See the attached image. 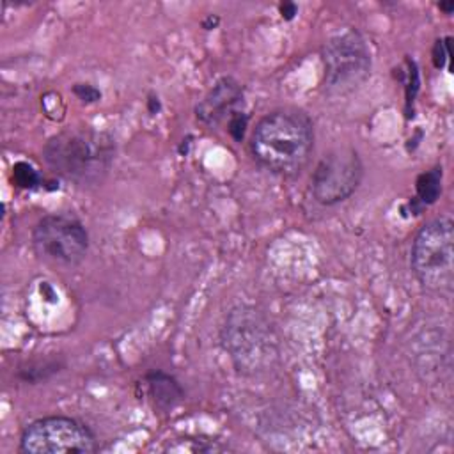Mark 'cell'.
I'll use <instances>...</instances> for the list:
<instances>
[{"label": "cell", "instance_id": "cell-1", "mask_svg": "<svg viewBox=\"0 0 454 454\" xmlns=\"http://www.w3.org/2000/svg\"><path fill=\"white\" fill-rule=\"evenodd\" d=\"M314 151L312 119L298 108H278L255 124L250 138L252 156L280 176L301 172Z\"/></svg>", "mask_w": 454, "mask_h": 454}, {"label": "cell", "instance_id": "cell-2", "mask_svg": "<svg viewBox=\"0 0 454 454\" xmlns=\"http://www.w3.org/2000/svg\"><path fill=\"white\" fill-rule=\"evenodd\" d=\"M114 154V138L92 128L62 131L43 147L46 165L62 179L82 188L103 183L112 167Z\"/></svg>", "mask_w": 454, "mask_h": 454}, {"label": "cell", "instance_id": "cell-3", "mask_svg": "<svg viewBox=\"0 0 454 454\" xmlns=\"http://www.w3.org/2000/svg\"><path fill=\"white\" fill-rule=\"evenodd\" d=\"M454 225L434 218L420 227L411 243L410 266L419 284L436 294H450L454 284Z\"/></svg>", "mask_w": 454, "mask_h": 454}, {"label": "cell", "instance_id": "cell-4", "mask_svg": "<svg viewBox=\"0 0 454 454\" xmlns=\"http://www.w3.org/2000/svg\"><path fill=\"white\" fill-rule=\"evenodd\" d=\"M323 85L328 94L342 96L358 89L371 73V51L358 30L332 35L321 48Z\"/></svg>", "mask_w": 454, "mask_h": 454}, {"label": "cell", "instance_id": "cell-5", "mask_svg": "<svg viewBox=\"0 0 454 454\" xmlns=\"http://www.w3.org/2000/svg\"><path fill=\"white\" fill-rule=\"evenodd\" d=\"M32 247L41 259L51 264L76 266L87 255L89 234L74 215L53 213L34 225Z\"/></svg>", "mask_w": 454, "mask_h": 454}, {"label": "cell", "instance_id": "cell-6", "mask_svg": "<svg viewBox=\"0 0 454 454\" xmlns=\"http://www.w3.org/2000/svg\"><path fill=\"white\" fill-rule=\"evenodd\" d=\"M98 449L94 433L80 420L51 415L30 422L20 438L25 454H69L94 452Z\"/></svg>", "mask_w": 454, "mask_h": 454}, {"label": "cell", "instance_id": "cell-7", "mask_svg": "<svg viewBox=\"0 0 454 454\" xmlns=\"http://www.w3.org/2000/svg\"><path fill=\"white\" fill-rule=\"evenodd\" d=\"M364 176L362 160L353 147H337L326 153L310 176L314 199L323 206H333L351 197Z\"/></svg>", "mask_w": 454, "mask_h": 454}, {"label": "cell", "instance_id": "cell-8", "mask_svg": "<svg viewBox=\"0 0 454 454\" xmlns=\"http://www.w3.org/2000/svg\"><path fill=\"white\" fill-rule=\"evenodd\" d=\"M243 99V87L232 76L220 78L209 92L197 103L195 115L207 126H216L236 112V105Z\"/></svg>", "mask_w": 454, "mask_h": 454}, {"label": "cell", "instance_id": "cell-9", "mask_svg": "<svg viewBox=\"0 0 454 454\" xmlns=\"http://www.w3.org/2000/svg\"><path fill=\"white\" fill-rule=\"evenodd\" d=\"M145 385L153 403L161 410L176 408L184 397V390L179 385V381L163 371L147 372Z\"/></svg>", "mask_w": 454, "mask_h": 454}, {"label": "cell", "instance_id": "cell-10", "mask_svg": "<svg viewBox=\"0 0 454 454\" xmlns=\"http://www.w3.org/2000/svg\"><path fill=\"white\" fill-rule=\"evenodd\" d=\"M442 167H434L417 177L415 188H417V199L424 204L429 206L436 202V199L442 193Z\"/></svg>", "mask_w": 454, "mask_h": 454}, {"label": "cell", "instance_id": "cell-11", "mask_svg": "<svg viewBox=\"0 0 454 454\" xmlns=\"http://www.w3.org/2000/svg\"><path fill=\"white\" fill-rule=\"evenodd\" d=\"M12 179L20 188H25V190H32V188H37L41 184L39 172L25 161H18L12 167Z\"/></svg>", "mask_w": 454, "mask_h": 454}, {"label": "cell", "instance_id": "cell-12", "mask_svg": "<svg viewBox=\"0 0 454 454\" xmlns=\"http://www.w3.org/2000/svg\"><path fill=\"white\" fill-rule=\"evenodd\" d=\"M247 122H248V115L236 110L231 117H229V122H227V129L229 133L232 135L234 140H241L243 138V133H245V128H247Z\"/></svg>", "mask_w": 454, "mask_h": 454}, {"label": "cell", "instance_id": "cell-13", "mask_svg": "<svg viewBox=\"0 0 454 454\" xmlns=\"http://www.w3.org/2000/svg\"><path fill=\"white\" fill-rule=\"evenodd\" d=\"M450 59V37L438 39L433 48V62L436 67H443L445 60Z\"/></svg>", "mask_w": 454, "mask_h": 454}, {"label": "cell", "instance_id": "cell-14", "mask_svg": "<svg viewBox=\"0 0 454 454\" xmlns=\"http://www.w3.org/2000/svg\"><path fill=\"white\" fill-rule=\"evenodd\" d=\"M74 94L82 99V101H96V99H99V90L98 89H94L92 85H87V83H78L76 87H74Z\"/></svg>", "mask_w": 454, "mask_h": 454}, {"label": "cell", "instance_id": "cell-15", "mask_svg": "<svg viewBox=\"0 0 454 454\" xmlns=\"http://www.w3.org/2000/svg\"><path fill=\"white\" fill-rule=\"evenodd\" d=\"M280 12H282V16H284L286 20H291V18L296 14V5L286 2V4L280 5Z\"/></svg>", "mask_w": 454, "mask_h": 454}, {"label": "cell", "instance_id": "cell-16", "mask_svg": "<svg viewBox=\"0 0 454 454\" xmlns=\"http://www.w3.org/2000/svg\"><path fill=\"white\" fill-rule=\"evenodd\" d=\"M438 7L449 14V12H452V9H454V2H449V4H440Z\"/></svg>", "mask_w": 454, "mask_h": 454}]
</instances>
